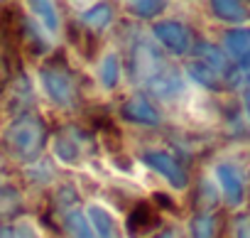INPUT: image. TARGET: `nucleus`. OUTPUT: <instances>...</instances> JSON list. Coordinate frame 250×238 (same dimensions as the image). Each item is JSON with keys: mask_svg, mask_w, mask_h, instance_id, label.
<instances>
[{"mask_svg": "<svg viewBox=\"0 0 250 238\" xmlns=\"http://www.w3.org/2000/svg\"><path fill=\"white\" fill-rule=\"evenodd\" d=\"M30 10L40 20L42 32H47V35H59L62 32V20H59L57 5H52V3H32Z\"/></svg>", "mask_w": 250, "mask_h": 238, "instance_id": "obj_16", "label": "nucleus"}, {"mask_svg": "<svg viewBox=\"0 0 250 238\" xmlns=\"http://www.w3.org/2000/svg\"><path fill=\"white\" fill-rule=\"evenodd\" d=\"M235 238H250V221H248V218H243V221L238 223V228H235Z\"/></svg>", "mask_w": 250, "mask_h": 238, "instance_id": "obj_24", "label": "nucleus"}, {"mask_svg": "<svg viewBox=\"0 0 250 238\" xmlns=\"http://www.w3.org/2000/svg\"><path fill=\"white\" fill-rule=\"evenodd\" d=\"M83 214H86V221H88V226H91V231H93L96 238H120L115 216H113L105 206L91 204Z\"/></svg>", "mask_w": 250, "mask_h": 238, "instance_id": "obj_12", "label": "nucleus"}, {"mask_svg": "<svg viewBox=\"0 0 250 238\" xmlns=\"http://www.w3.org/2000/svg\"><path fill=\"white\" fill-rule=\"evenodd\" d=\"M0 238H22L18 228L13 226H0Z\"/></svg>", "mask_w": 250, "mask_h": 238, "instance_id": "obj_25", "label": "nucleus"}, {"mask_svg": "<svg viewBox=\"0 0 250 238\" xmlns=\"http://www.w3.org/2000/svg\"><path fill=\"white\" fill-rule=\"evenodd\" d=\"M243 103H245V110H248V118H250V88H245V96H243Z\"/></svg>", "mask_w": 250, "mask_h": 238, "instance_id": "obj_26", "label": "nucleus"}, {"mask_svg": "<svg viewBox=\"0 0 250 238\" xmlns=\"http://www.w3.org/2000/svg\"><path fill=\"white\" fill-rule=\"evenodd\" d=\"M130 69H133V79H138L147 88V96L174 101L184 91V81L179 71L145 37H138L130 47Z\"/></svg>", "mask_w": 250, "mask_h": 238, "instance_id": "obj_1", "label": "nucleus"}, {"mask_svg": "<svg viewBox=\"0 0 250 238\" xmlns=\"http://www.w3.org/2000/svg\"><path fill=\"white\" fill-rule=\"evenodd\" d=\"M120 115L128 123L147 126V128H155V126L162 123V113L157 110V106L152 103V98L145 91H138V93H133L128 101H125L120 106Z\"/></svg>", "mask_w": 250, "mask_h": 238, "instance_id": "obj_7", "label": "nucleus"}, {"mask_svg": "<svg viewBox=\"0 0 250 238\" xmlns=\"http://www.w3.org/2000/svg\"><path fill=\"white\" fill-rule=\"evenodd\" d=\"M189 236L191 238H216L218 236V216H213V214H196L189 221Z\"/></svg>", "mask_w": 250, "mask_h": 238, "instance_id": "obj_20", "label": "nucleus"}, {"mask_svg": "<svg viewBox=\"0 0 250 238\" xmlns=\"http://www.w3.org/2000/svg\"><path fill=\"white\" fill-rule=\"evenodd\" d=\"M40 88L47 93V98L52 103H57L59 108H76L81 101V91H79V81L71 71V66L66 64V59L52 57L49 62L42 64L40 69Z\"/></svg>", "mask_w": 250, "mask_h": 238, "instance_id": "obj_3", "label": "nucleus"}, {"mask_svg": "<svg viewBox=\"0 0 250 238\" xmlns=\"http://www.w3.org/2000/svg\"><path fill=\"white\" fill-rule=\"evenodd\" d=\"M216 182H218V189H221V194H223L228 206H240L243 204L245 187H243L240 172L233 165H228V162L216 165Z\"/></svg>", "mask_w": 250, "mask_h": 238, "instance_id": "obj_9", "label": "nucleus"}, {"mask_svg": "<svg viewBox=\"0 0 250 238\" xmlns=\"http://www.w3.org/2000/svg\"><path fill=\"white\" fill-rule=\"evenodd\" d=\"M191 52H194V59H199V62H204L206 66H211L213 71H218V74L226 79L228 86L238 81V71H235L233 62L226 57V52H223L221 47H216V44H211V42H194Z\"/></svg>", "mask_w": 250, "mask_h": 238, "instance_id": "obj_8", "label": "nucleus"}, {"mask_svg": "<svg viewBox=\"0 0 250 238\" xmlns=\"http://www.w3.org/2000/svg\"><path fill=\"white\" fill-rule=\"evenodd\" d=\"M49 140L44 118L37 110H20L3 133V150L20 162H32L42 155Z\"/></svg>", "mask_w": 250, "mask_h": 238, "instance_id": "obj_2", "label": "nucleus"}, {"mask_svg": "<svg viewBox=\"0 0 250 238\" xmlns=\"http://www.w3.org/2000/svg\"><path fill=\"white\" fill-rule=\"evenodd\" d=\"M152 37L169 49L172 54H187L194 47V37L191 30L187 25H182L179 20H160L152 25Z\"/></svg>", "mask_w": 250, "mask_h": 238, "instance_id": "obj_6", "label": "nucleus"}, {"mask_svg": "<svg viewBox=\"0 0 250 238\" xmlns=\"http://www.w3.org/2000/svg\"><path fill=\"white\" fill-rule=\"evenodd\" d=\"M22 194L15 184L0 182V221H15L22 214Z\"/></svg>", "mask_w": 250, "mask_h": 238, "instance_id": "obj_13", "label": "nucleus"}, {"mask_svg": "<svg viewBox=\"0 0 250 238\" xmlns=\"http://www.w3.org/2000/svg\"><path fill=\"white\" fill-rule=\"evenodd\" d=\"M98 81L103 88H115L120 81V62L115 54H103L98 62Z\"/></svg>", "mask_w": 250, "mask_h": 238, "instance_id": "obj_19", "label": "nucleus"}, {"mask_svg": "<svg viewBox=\"0 0 250 238\" xmlns=\"http://www.w3.org/2000/svg\"><path fill=\"white\" fill-rule=\"evenodd\" d=\"M5 170V160H3V155H0V172Z\"/></svg>", "mask_w": 250, "mask_h": 238, "instance_id": "obj_28", "label": "nucleus"}, {"mask_svg": "<svg viewBox=\"0 0 250 238\" xmlns=\"http://www.w3.org/2000/svg\"><path fill=\"white\" fill-rule=\"evenodd\" d=\"M27 177L32 179V182H49V179H54V170H52V165L49 162H40V172L35 170V167H30L27 170Z\"/></svg>", "mask_w": 250, "mask_h": 238, "instance_id": "obj_23", "label": "nucleus"}, {"mask_svg": "<svg viewBox=\"0 0 250 238\" xmlns=\"http://www.w3.org/2000/svg\"><path fill=\"white\" fill-rule=\"evenodd\" d=\"M125 226H128V233L133 238H143L152 231H157L160 226V211L147 204V201H140L138 206H133V211L128 214V221H125Z\"/></svg>", "mask_w": 250, "mask_h": 238, "instance_id": "obj_11", "label": "nucleus"}, {"mask_svg": "<svg viewBox=\"0 0 250 238\" xmlns=\"http://www.w3.org/2000/svg\"><path fill=\"white\" fill-rule=\"evenodd\" d=\"M165 8H167V3H152V0H147V3H130L128 5L130 15H138V18H155Z\"/></svg>", "mask_w": 250, "mask_h": 238, "instance_id": "obj_22", "label": "nucleus"}, {"mask_svg": "<svg viewBox=\"0 0 250 238\" xmlns=\"http://www.w3.org/2000/svg\"><path fill=\"white\" fill-rule=\"evenodd\" d=\"M143 162H145L152 172H157L160 177H165V179L169 182V187H174V189H187L189 174H187L184 165H182L172 152H167V150H145V152H143Z\"/></svg>", "mask_w": 250, "mask_h": 238, "instance_id": "obj_5", "label": "nucleus"}, {"mask_svg": "<svg viewBox=\"0 0 250 238\" xmlns=\"http://www.w3.org/2000/svg\"><path fill=\"white\" fill-rule=\"evenodd\" d=\"M113 20V8L105 5V3H98V5H91L86 13H81L79 18V25L88 32V35H98L101 30H105Z\"/></svg>", "mask_w": 250, "mask_h": 238, "instance_id": "obj_14", "label": "nucleus"}, {"mask_svg": "<svg viewBox=\"0 0 250 238\" xmlns=\"http://www.w3.org/2000/svg\"><path fill=\"white\" fill-rule=\"evenodd\" d=\"M223 52L230 62H235L250 76V30H230L223 37Z\"/></svg>", "mask_w": 250, "mask_h": 238, "instance_id": "obj_10", "label": "nucleus"}, {"mask_svg": "<svg viewBox=\"0 0 250 238\" xmlns=\"http://www.w3.org/2000/svg\"><path fill=\"white\" fill-rule=\"evenodd\" d=\"M187 71H189V76L199 84V86H204V88H208V91H223L228 84H226V79L218 74V71H213L211 66H206L204 62H199V59H191L189 64H187Z\"/></svg>", "mask_w": 250, "mask_h": 238, "instance_id": "obj_15", "label": "nucleus"}, {"mask_svg": "<svg viewBox=\"0 0 250 238\" xmlns=\"http://www.w3.org/2000/svg\"><path fill=\"white\" fill-rule=\"evenodd\" d=\"M62 223H64V231H66L69 238H96L93 231H91V226H88V221H86V214L81 209L64 211Z\"/></svg>", "mask_w": 250, "mask_h": 238, "instance_id": "obj_17", "label": "nucleus"}, {"mask_svg": "<svg viewBox=\"0 0 250 238\" xmlns=\"http://www.w3.org/2000/svg\"><path fill=\"white\" fill-rule=\"evenodd\" d=\"M218 201V194H216V187L211 182H201L199 189H196V206H199V214H211V209L216 206Z\"/></svg>", "mask_w": 250, "mask_h": 238, "instance_id": "obj_21", "label": "nucleus"}, {"mask_svg": "<svg viewBox=\"0 0 250 238\" xmlns=\"http://www.w3.org/2000/svg\"><path fill=\"white\" fill-rule=\"evenodd\" d=\"M152 238H177L172 231H162V233H157V236H152Z\"/></svg>", "mask_w": 250, "mask_h": 238, "instance_id": "obj_27", "label": "nucleus"}, {"mask_svg": "<svg viewBox=\"0 0 250 238\" xmlns=\"http://www.w3.org/2000/svg\"><path fill=\"white\" fill-rule=\"evenodd\" d=\"M96 148V138L76 126H64L54 138V155L64 165H81Z\"/></svg>", "mask_w": 250, "mask_h": 238, "instance_id": "obj_4", "label": "nucleus"}, {"mask_svg": "<svg viewBox=\"0 0 250 238\" xmlns=\"http://www.w3.org/2000/svg\"><path fill=\"white\" fill-rule=\"evenodd\" d=\"M211 13L218 20H226V22H245L250 18L245 5L230 3V0H216V3H211Z\"/></svg>", "mask_w": 250, "mask_h": 238, "instance_id": "obj_18", "label": "nucleus"}]
</instances>
